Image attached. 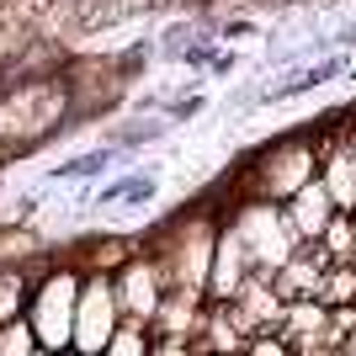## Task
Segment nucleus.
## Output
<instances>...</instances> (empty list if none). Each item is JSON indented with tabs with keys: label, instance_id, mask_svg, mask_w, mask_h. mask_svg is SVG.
<instances>
[{
	"label": "nucleus",
	"instance_id": "obj_3",
	"mask_svg": "<svg viewBox=\"0 0 356 356\" xmlns=\"http://www.w3.org/2000/svg\"><path fill=\"white\" fill-rule=\"evenodd\" d=\"M314 176H319V149H314V144H303V138H293V144H271L266 154L245 170V197L287 208Z\"/></svg>",
	"mask_w": 356,
	"mask_h": 356
},
{
	"label": "nucleus",
	"instance_id": "obj_12",
	"mask_svg": "<svg viewBox=\"0 0 356 356\" xmlns=\"http://www.w3.org/2000/svg\"><path fill=\"white\" fill-rule=\"evenodd\" d=\"M325 271H330V261H325L319 245H298L293 261L271 277V287H277L282 303H298V298H314V293H319V277H325Z\"/></svg>",
	"mask_w": 356,
	"mask_h": 356
},
{
	"label": "nucleus",
	"instance_id": "obj_4",
	"mask_svg": "<svg viewBox=\"0 0 356 356\" xmlns=\"http://www.w3.org/2000/svg\"><path fill=\"white\" fill-rule=\"evenodd\" d=\"M213 245H218V223L208 213H192L170 229L160 250V266L170 277V287H186V293H202L208 298V271H213Z\"/></svg>",
	"mask_w": 356,
	"mask_h": 356
},
{
	"label": "nucleus",
	"instance_id": "obj_20",
	"mask_svg": "<svg viewBox=\"0 0 356 356\" xmlns=\"http://www.w3.org/2000/svg\"><path fill=\"white\" fill-rule=\"evenodd\" d=\"M341 356H356V335H351V341H346V346H341Z\"/></svg>",
	"mask_w": 356,
	"mask_h": 356
},
{
	"label": "nucleus",
	"instance_id": "obj_17",
	"mask_svg": "<svg viewBox=\"0 0 356 356\" xmlns=\"http://www.w3.org/2000/svg\"><path fill=\"white\" fill-rule=\"evenodd\" d=\"M38 351H43V346H38L27 319H11V325L0 330V356H38Z\"/></svg>",
	"mask_w": 356,
	"mask_h": 356
},
{
	"label": "nucleus",
	"instance_id": "obj_18",
	"mask_svg": "<svg viewBox=\"0 0 356 356\" xmlns=\"http://www.w3.org/2000/svg\"><path fill=\"white\" fill-rule=\"evenodd\" d=\"M245 356H293V346H287L277 330H266V335H255V341L245 346Z\"/></svg>",
	"mask_w": 356,
	"mask_h": 356
},
{
	"label": "nucleus",
	"instance_id": "obj_10",
	"mask_svg": "<svg viewBox=\"0 0 356 356\" xmlns=\"http://www.w3.org/2000/svg\"><path fill=\"white\" fill-rule=\"evenodd\" d=\"M202 319H208V298L186 293V287H170L160 314L149 319V335H186V341H197V335H202Z\"/></svg>",
	"mask_w": 356,
	"mask_h": 356
},
{
	"label": "nucleus",
	"instance_id": "obj_8",
	"mask_svg": "<svg viewBox=\"0 0 356 356\" xmlns=\"http://www.w3.org/2000/svg\"><path fill=\"white\" fill-rule=\"evenodd\" d=\"M255 277L250 266V250H245V239L229 229V223H218V245H213V271H208V303H234L239 287Z\"/></svg>",
	"mask_w": 356,
	"mask_h": 356
},
{
	"label": "nucleus",
	"instance_id": "obj_7",
	"mask_svg": "<svg viewBox=\"0 0 356 356\" xmlns=\"http://www.w3.org/2000/svg\"><path fill=\"white\" fill-rule=\"evenodd\" d=\"M112 287H118L122 319H138V325H149V319L160 314L165 293H170V277H165V266H160V255H154V250H138L128 266L112 271Z\"/></svg>",
	"mask_w": 356,
	"mask_h": 356
},
{
	"label": "nucleus",
	"instance_id": "obj_5",
	"mask_svg": "<svg viewBox=\"0 0 356 356\" xmlns=\"http://www.w3.org/2000/svg\"><path fill=\"white\" fill-rule=\"evenodd\" d=\"M64 106H70V90L64 86H48V80H27L22 90L0 96V144L16 149V144H32L59 128Z\"/></svg>",
	"mask_w": 356,
	"mask_h": 356
},
{
	"label": "nucleus",
	"instance_id": "obj_11",
	"mask_svg": "<svg viewBox=\"0 0 356 356\" xmlns=\"http://www.w3.org/2000/svg\"><path fill=\"white\" fill-rule=\"evenodd\" d=\"M282 213H287V223H293V234L303 239V245H314V239H319V234L330 229V218H335L341 208H335V197L325 192V181L314 176V181H309V186H303V192L293 197V202H287Z\"/></svg>",
	"mask_w": 356,
	"mask_h": 356
},
{
	"label": "nucleus",
	"instance_id": "obj_16",
	"mask_svg": "<svg viewBox=\"0 0 356 356\" xmlns=\"http://www.w3.org/2000/svg\"><path fill=\"white\" fill-rule=\"evenodd\" d=\"M102 356H154V335H149V325H138V319H122Z\"/></svg>",
	"mask_w": 356,
	"mask_h": 356
},
{
	"label": "nucleus",
	"instance_id": "obj_13",
	"mask_svg": "<svg viewBox=\"0 0 356 356\" xmlns=\"http://www.w3.org/2000/svg\"><path fill=\"white\" fill-rule=\"evenodd\" d=\"M32 277L27 266H0V330L11 319H27V303H32Z\"/></svg>",
	"mask_w": 356,
	"mask_h": 356
},
{
	"label": "nucleus",
	"instance_id": "obj_14",
	"mask_svg": "<svg viewBox=\"0 0 356 356\" xmlns=\"http://www.w3.org/2000/svg\"><path fill=\"white\" fill-rule=\"evenodd\" d=\"M319 250H325L330 266H356V213H335L330 229L314 239Z\"/></svg>",
	"mask_w": 356,
	"mask_h": 356
},
{
	"label": "nucleus",
	"instance_id": "obj_6",
	"mask_svg": "<svg viewBox=\"0 0 356 356\" xmlns=\"http://www.w3.org/2000/svg\"><path fill=\"white\" fill-rule=\"evenodd\" d=\"M118 325H122V303H118V287H112V271H86L80 309H74V351L102 356L106 341L118 335Z\"/></svg>",
	"mask_w": 356,
	"mask_h": 356
},
{
	"label": "nucleus",
	"instance_id": "obj_2",
	"mask_svg": "<svg viewBox=\"0 0 356 356\" xmlns=\"http://www.w3.org/2000/svg\"><path fill=\"white\" fill-rule=\"evenodd\" d=\"M223 223H229V229L245 239V250H250V266L261 271V277H277V271L293 261V250L303 245V239L293 234V223H287V213L277 208V202H255V197H239L234 213H229Z\"/></svg>",
	"mask_w": 356,
	"mask_h": 356
},
{
	"label": "nucleus",
	"instance_id": "obj_1",
	"mask_svg": "<svg viewBox=\"0 0 356 356\" xmlns=\"http://www.w3.org/2000/svg\"><path fill=\"white\" fill-rule=\"evenodd\" d=\"M80 287H86V266L80 261H59V266L38 271L27 303V325L43 351H70L74 346V309H80Z\"/></svg>",
	"mask_w": 356,
	"mask_h": 356
},
{
	"label": "nucleus",
	"instance_id": "obj_19",
	"mask_svg": "<svg viewBox=\"0 0 356 356\" xmlns=\"http://www.w3.org/2000/svg\"><path fill=\"white\" fill-rule=\"evenodd\" d=\"M341 138H346V144H351V149H356V118H351V128H346V134H341Z\"/></svg>",
	"mask_w": 356,
	"mask_h": 356
},
{
	"label": "nucleus",
	"instance_id": "obj_9",
	"mask_svg": "<svg viewBox=\"0 0 356 356\" xmlns=\"http://www.w3.org/2000/svg\"><path fill=\"white\" fill-rule=\"evenodd\" d=\"M319 181H325V192L335 197V208L341 213H356V149L346 144L341 134L319 138Z\"/></svg>",
	"mask_w": 356,
	"mask_h": 356
},
{
	"label": "nucleus",
	"instance_id": "obj_15",
	"mask_svg": "<svg viewBox=\"0 0 356 356\" xmlns=\"http://www.w3.org/2000/svg\"><path fill=\"white\" fill-rule=\"evenodd\" d=\"M319 303L325 309H351L356 303V266H330L325 277H319Z\"/></svg>",
	"mask_w": 356,
	"mask_h": 356
},
{
	"label": "nucleus",
	"instance_id": "obj_21",
	"mask_svg": "<svg viewBox=\"0 0 356 356\" xmlns=\"http://www.w3.org/2000/svg\"><path fill=\"white\" fill-rule=\"evenodd\" d=\"M54 356H86V351H74V346H70V351H54Z\"/></svg>",
	"mask_w": 356,
	"mask_h": 356
}]
</instances>
